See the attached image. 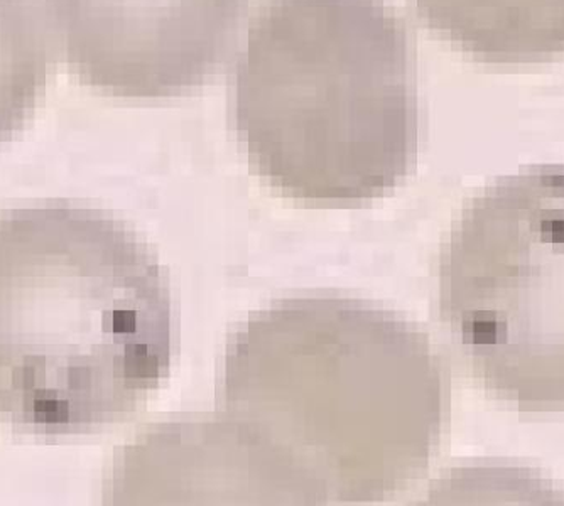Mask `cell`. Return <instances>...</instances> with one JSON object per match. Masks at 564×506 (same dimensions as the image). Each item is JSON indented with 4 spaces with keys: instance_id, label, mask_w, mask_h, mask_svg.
Returning <instances> with one entry per match:
<instances>
[{
    "instance_id": "obj_1",
    "label": "cell",
    "mask_w": 564,
    "mask_h": 506,
    "mask_svg": "<svg viewBox=\"0 0 564 506\" xmlns=\"http://www.w3.org/2000/svg\"><path fill=\"white\" fill-rule=\"evenodd\" d=\"M448 404L427 334L347 297H291L250 316L218 384L220 413L278 455L310 505L382 502L420 480Z\"/></svg>"
},
{
    "instance_id": "obj_2",
    "label": "cell",
    "mask_w": 564,
    "mask_h": 506,
    "mask_svg": "<svg viewBox=\"0 0 564 506\" xmlns=\"http://www.w3.org/2000/svg\"><path fill=\"white\" fill-rule=\"evenodd\" d=\"M171 354L170 284L134 230L73 205L0 215V419L43 436L120 422Z\"/></svg>"
},
{
    "instance_id": "obj_3",
    "label": "cell",
    "mask_w": 564,
    "mask_h": 506,
    "mask_svg": "<svg viewBox=\"0 0 564 506\" xmlns=\"http://www.w3.org/2000/svg\"><path fill=\"white\" fill-rule=\"evenodd\" d=\"M234 125L286 198L350 208L388 195L417 154L404 22L383 0H264L237 55Z\"/></svg>"
},
{
    "instance_id": "obj_4",
    "label": "cell",
    "mask_w": 564,
    "mask_h": 506,
    "mask_svg": "<svg viewBox=\"0 0 564 506\" xmlns=\"http://www.w3.org/2000/svg\"><path fill=\"white\" fill-rule=\"evenodd\" d=\"M440 311L471 375L521 413H564V166L467 202L440 261Z\"/></svg>"
},
{
    "instance_id": "obj_5",
    "label": "cell",
    "mask_w": 564,
    "mask_h": 506,
    "mask_svg": "<svg viewBox=\"0 0 564 506\" xmlns=\"http://www.w3.org/2000/svg\"><path fill=\"white\" fill-rule=\"evenodd\" d=\"M250 0H36L51 43L85 85L119 98L202 87L236 43Z\"/></svg>"
},
{
    "instance_id": "obj_6",
    "label": "cell",
    "mask_w": 564,
    "mask_h": 506,
    "mask_svg": "<svg viewBox=\"0 0 564 506\" xmlns=\"http://www.w3.org/2000/svg\"><path fill=\"white\" fill-rule=\"evenodd\" d=\"M113 490L135 505H307L274 452L221 413L142 432L117 460Z\"/></svg>"
},
{
    "instance_id": "obj_7",
    "label": "cell",
    "mask_w": 564,
    "mask_h": 506,
    "mask_svg": "<svg viewBox=\"0 0 564 506\" xmlns=\"http://www.w3.org/2000/svg\"><path fill=\"white\" fill-rule=\"evenodd\" d=\"M427 28L477 62L534 65L564 55V0H413Z\"/></svg>"
},
{
    "instance_id": "obj_8",
    "label": "cell",
    "mask_w": 564,
    "mask_h": 506,
    "mask_svg": "<svg viewBox=\"0 0 564 506\" xmlns=\"http://www.w3.org/2000/svg\"><path fill=\"white\" fill-rule=\"evenodd\" d=\"M50 36L31 0H0V144L33 116L50 75Z\"/></svg>"
}]
</instances>
